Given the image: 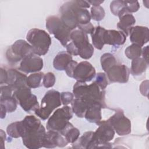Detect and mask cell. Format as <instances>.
<instances>
[{"label":"cell","mask_w":149,"mask_h":149,"mask_svg":"<svg viewBox=\"0 0 149 149\" xmlns=\"http://www.w3.org/2000/svg\"><path fill=\"white\" fill-rule=\"evenodd\" d=\"M22 121L24 130L22 137L23 144L30 149L43 147L46 131L40 119L34 115H27Z\"/></svg>","instance_id":"6da1fadb"},{"label":"cell","mask_w":149,"mask_h":149,"mask_svg":"<svg viewBox=\"0 0 149 149\" xmlns=\"http://www.w3.org/2000/svg\"><path fill=\"white\" fill-rule=\"evenodd\" d=\"M61 19L70 29L73 30L80 24L90 22L91 15L89 11L79 6L74 1L65 2L59 9Z\"/></svg>","instance_id":"7a4b0ae2"},{"label":"cell","mask_w":149,"mask_h":149,"mask_svg":"<svg viewBox=\"0 0 149 149\" xmlns=\"http://www.w3.org/2000/svg\"><path fill=\"white\" fill-rule=\"evenodd\" d=\"M73 94L76 98L87 102H97L102 108H108L105 102V91L101 90L95 81L88 85L86 82L77 81L73 87Z\"/></svg>","instance_id":"3957f363"},{"label":"cell","mask_w":149,"mask_h":149,"mask_svg":"<svg viewBox=\"0 0 149 149\" xmlns=\"http://www.w3.org/2000/svg\"><path fill=\"white\" fill-rule=\"evenodd\" d=\"M98 128L95 132L92 139L88 146V148H112L109 143L115 136V130L108 120H101L97 123Z\"/></svg>","instance_id":"277c9868"},{"label":"cell","mask_w":149,"mask_h":149,"mask_svg":"<svg viewBox=\"0 0 149 149\" xmlns=\"http://www.w3.org/2000/svg\"><path fill=\"white\" fill-rule=\"evenodd\" d=\"M26 40L31 45L35 55L42 56L45 55L51 44L49 34L44 30L33 28L27 33Z\"/></svg>","instance_id":"5b68a950"},{"label":"cell","mask_w":149,"mask_h":149,"mask_svg":"<svg viewBox=\"0 0 149 149\" xmlns=\"http://www.w3.org/2000/svg\"><path fill=\"white\" fill-rule=\"evenodd\" d=\"M46 28L50 34L54 36L61 44L66 47L70 39L72 30L68 27L61 20V18L54 15L49 16L46 19Z\"/></svg>","instance_id":"8992f818"},{"label":"cell","mask_w":149,"mask_h":149,"mask_svg":"<svg viewBox=\"0 0 149 149\" xmlns=\"http://www.w3.org/2000/svg\"><path fill=\"white\" fill-rule=\"evenodd\" d=\"M61 93L55 90H49L42 98L41 105L34 111L35 114L42 120H46L54 109L61 105Z\"/></svg>","instance_id":"52a82bcc"},{"label":"cell","mask_w":149,"mask_h":149,"mask_svg":"<svg viewBox=\"0 0 149 149\" xmlns=\"http://www.w3.org/2000/svg\"><path fill=\"white\" fill-rule=\"evenodd\" d=\"M73 111L68 105L58 108L49 117L47 123L48 130H55L61 133L68 125L69 120L73 117Z\"/></svg>","instance_id":"ba28073f"},{"label":"cell","mask_w":149,"mask_h":149,"mask_svg":"<svg viewBox=\"0 0 149 149\" xmlns=\"http://www.w3.org/2000/svg\"><path fill=\"white\" fill-rule=\"evenodd\" d=\"M70 39L78 50L79 55L84 59H88L92 57L94 49L91 44L89 42L88 36L86 33L76 29L72 31Z\"/></svg>","instance_id":"9c48e42d"},{"label":"cell","mask_w":149,"mask_h":149,"mask_svg":"<svg viewBox=\"0 0 149 149\" xmlns=\"http://www.w3.org/2000/svg\"><path fill=\"white\" fill-rule=\"evenodd\" d=\"M13 97L22 108L27 112L36 111L40 107L36 95L31 93V88L28 86L14 91Z\"/></svg>","instance_id":"30bf717a"},{"label":"cell","mask_w":149,"mask_h":149,"mask_svg":"<svg viewBox=\"0 0 149 149\" xmlns=\"http://www.w3.org/2000/svg\"><path fill=\"white\" fill-rule=\"evenodd\" d=\"M33 54H34L31 45L24 40H18L7 49L6 57L9 62L15 63Z\"/></svg>","instance_id":"8fae6325"},{"label":"cell","mask_w":149,"mask_h":149,"mask_svg":"<svg viewBox=\"0 0 149 149\" xmlns=\"http://www.w3.org/2000/svg\"><path fill=\"white\" fill-rule=\"evenodd\" d=\"M107 120L119 136H125L130 133L131 122L125 116L122 109H116L115 113Z\"/></svg>","instance_id":"7c38bea8"},{"label":"cell","mask_w":149,"mask_h":149,"mask_svg":"<svg viewBox=\"0 0 149 149\" xmlns=\"http://www.w3.org/2000/svg\"><path fill=\"white\" fill-rule=\"evenodd\" d=\"M96 74L94 67L87 61L77 63L74 69L72 78L77 81L88 82L91 81Z\"/></svg>","instance_id":"4fadbf2b"},{"label":"cell","mask_w":149,"mask_h":149,"mask_svg":"<svg viewBox=\"0 0 149 149\" xmlns=\"http://www.w3.org/2000/svg\"><path fill=\"white\" fill-rule=\"evenodd\" d=\"M130 73V70L127 66L118 63L111 66L105 72L109 83H127Z\"/></svg>","instance_id":"5bb4252c"},{"label":"cell","mask_w":149,"mask_h":149,"mask_svg":"<svg viewBox=\"0 0 149 149\" xmlns=\"http://www.w3.org/2000/svg\"><path fill=\"white\" fill-rule=\"evenodd\" d=\"M43 60L38 55L33 54L23 58L20 63L19 70L25 73L40 72L43 68Z\"/></svg>","instance_id":"9a60e30c"},{"label":"cell","mask_w":149,"mask_h":149,"mask_svg":"<svg viewBox=\"0 0 149 149\" xmlns=\"http://www.w3.org/2000/svg\"><path fill=\"white\" fill-rule=\"evenodd\" d=\"M27 76L19 70L13 68L8 69V81L6 84L13 91L24 86H27Z\"/></svg>","instance_id":"2e32d148"},{"label":"cell","mask_w":149,"mask_h":149,"mask_svg":"<svg viewBox=\"0 0 149 149\" xmlns=\"http://www.w3.org/2000/svg\"><path fill=\"white\" fill-rule=\"evenodd\" d=\"M130 40L132 44L141 47L148 42L149 30L147 27L142 26H133L129 31Z\"/></svg>","instance_id":"e0dca14e"},{"label":"cell","mask_w":149,"mask_h":149,"mask_svg":"<svg viewBox=\"0 0 149 149\" xmlns=\"http://www.w3.org/2000/svg\"><path fill=\"white\" fill-rule=\"evenodd\" d=\"M68 144L66 139L59 132L55 130H48L45 135L43 147L53 148L56 147H63Z\"/></svg>","instance_id":"ac0fdd59"},{"label":"cell","mask_w":149,"mask_h":149,"mask_svg":"<svg viewBox=\"0 0 149 149\" xmlns=\"http://www.w3.org/2000/svg\"><path fill=\"white\" fill-rule=\"evenodd\" d=\"M126 36L121 31L106 30L104 33L105 44L118 46L123 45L126 40Z\"/></svg>","instance_id":"d6986e66"},{"label":"cell","mask_w":149,"mask_h":149,"mask_svg":"<svg viewBox=\"0 0 149 149\" xmlns=\"http://www.w3.org/2000/svg\"><path fill=\"white\" fill-rule=\"evenodd\" d=\"M102 108L101 105L97 102H88L84 118L88 122L97 124L101 120Z\"/></svg>","instance_id":"ffe728a7"},{"label":"cell","mask_w":149,"mask_h":149,"mask_svg":"<svg viewBox=\"0 0 149 149\" xmlns=\"http://www.w3.org/2000/svg\"><path fill=\"white\" fill-rule=\"evenodd\" d=\"M118 17L119 21L117 24V27L127 36L130 29L136 23L135 17L132 13L128 12H125Z\"/></svg>","instance_id":"44dd1931"},{"label":"cell","mask_w":149,"mask_h":149,"mask_svg":"<svg viewBox=\"0 0 149 149\" xmlns=\"http://www.w3.org/2000/svg\"><path fill=\"white\" fill-rule=\"evenodd\" d=\"M72 60V56L66 51L58 53L53 61L54 68L58 70H65L68 63Z\"/></svg>","instance_id":"7402d4cb"},{"label":"cell","mask_w":149,"mask_h":149,"mask_svg":"<svg viewBox=\"0 0 149 149\" xmlns=\"http://www.w3.org/2000/svg\"><path fill=\"white\" fill-rule=\"evenodd\" d=\"M106 29L100 26H96L94 31L91 34L93 46L97 49L101 50L105 45L104 33Z\"/></svg>","instance_id":"603a6c76"},{"label":"cell","mask_w":149,"mask_h":149,"mask_svg":"<svg viewBox=\"0 0 149 149\" xmlns=\"http://www.w3.org/2000/svg\"><path fill=\"white\" fill-rule=\"evenodd\" d=\"M147 63L143 58H137L132 60L130 73L133 76H139L146 72L148 67Z\"/></svg>","instance_id":"cb8c5ba5"},{"label":"cell","mask_w":149,"mask_h":149,"mask_svg":"<svg viewBox=\"0 0 149 149\" xmlns=\"http://www.w3.org/2000/svg\"><path fill=\"white\" fill-rule=\"evenodd\" d=\"M88 102L80 98H75L71 102V108L73 112L78 118H84L87 110Z\"/></svg>","instance_id":"d4e9b609"},{"label":"cell","mask_w":149,"mask_h":149,"mask_svg":"<svg viewBox=\"0 0 149 149\" xmlns=\"http://www.w3.org/2000/svg\"><path fill=\"white\" fill-rule=\"evenodd\" d=\"M24 132V130L22 120L11 123L6 128L7 134L12 138L22 137Z\"/></svg>","instance_id":"484cf974"},{"label":"cell","mask_w":149,"mask_h":149,"mask_svg":"<svg viewBox=\"0 0 149 149\" xmlns=\"http://www.w3.org/2000/svg\"><path fill=\"white\" fill-rule=\"evenodd\" d=\"M65 137L68 143H74L80 136V131L69 122L65 130L61 133Z\"/></svg>","instance_id":"4316f807"},{"label":"cell","mask_w":149,"mask_h":149,"mask_svg":"<svg viewBox=\"0 0 149 149\" xmlns=\"http://www.w3.org/2000/svg\"><path fill=\"white\" fill-rule=\"evenodd\" d=\"M94 132L88 131L83 133V134L73 143V148H86L87 149L88 146L92 139Z\"/></svg>","instance_id":"83f0119b"},{"label":"cell","mask_w":149,"mask_h":149,"mask_svg":"<svg viewBox=\"0 0 149 149\" xmlns=\"http://www.w3.org/2000/svg\"><path fill=\"white\" fill-rule=\"evenodd\" d=\"M44 73L38 72L30 74L27 79V85L30 88H36L41 86L42 79H43Z\"/></svg>","instance_id":"f1b7e54d"},{"label":"cell","mask_w":149,"mask_h":149,"mask_svg":"<svg viewBox=\"0 0 149 149\" xmlns=\"http://www.w3.org/2000/svg\"><path fill=\"white\" fill-rule=\"evenodd\" d=\"M101 67L105 73L113 65L117 63V61L113 55L111 53H105L100 58Z\"/></svg>","instance_id":"f546056e"},{"label":"cell","mask_w":149,"mask_h":149,"mask_svg":"<svg viewBox=\"0 0 149 149\" xmlns=\"http://www.w3.org/2000/svg\"><path fill=\"white\" fill-rule=\"evenodd\" d=\"M110 10L113 15L118 16L127 12L126 10L125 1L120 0L112 1L110 3Z\"/></svg>","instance_id":"4dcf8cb0"},{"label":"cell","mask_w":149,"mask_h":149,"mask_svg":"<svg viewBox=\"0 0 149 149\" xmlns=\"http://www.w3.org/2000/svg\"><path fill=\"white\" fill-rule=\"evenodd\" d=\"M141 47L139 45L132 44L125 49V54L127 58L133 60L141 56Z\"/></svg>","instance_id":"1f68e13d"},{"label":"cell","mask_w":149,"mask_h":149,"mask_svg":"<svg viewBox=\"0 0 149 149\" xmlns=\"http://www.w3.org/2000/svg\"><path fill=\"white\" fill-rule=\"evenodd\" d=\"M1 104L3 105L7 111V112H13L17 108V102L16 100L12 96L6 97H0Z\"/></svg>","instance_id":"d6a6232c"},{"label":"cell","mask_w":149,"mask_h":149,"mask_svg":"<svg viewBox=\"0 0 149 149\" xmlns=\"http://www.w3.org/2000/svg\"><path fill=\"white\" fill-rule=\"evenodd\" d=\"M90 12L91 18H92L94 20L98 22L102 20L105 15V12L104 8L100 5L96 6H93L91 8Z\"/></svg>","instance_id":"836d02e7"},{"label":"cell","mask_w":149,"mask_h":149,"mask_svg":"<svg viewBox=\"0 0 149 149\" xmlns=\"http://www.w3.org/2000/svg\"><path fill=\"white\" fill-rule=\"evenodd\" d=\"M95 82L102 90H104V89L109 84L108 80L105 72L98 73L97 74Z\"/></svg>","instance_id":"e575fe53"},{"label":"cell","mask_w":149,"mask_h":149,"mask_svg":"<svg viewBox=\"0 0 149 149\" xmlns=\"http://www.w3.org/2000/svg\"><path fill=\"white\" fill-rule=\"evenodd\" d=\"M55 76L52 72L44 74L42 79V84L45 88H50L54 86L55 83Z\"/></svg>","instance_id":"d590c367"},{"label":"cell","mask_w":149,"mask_h":149,"mask_svg":"<svg viewBox=\"0 0 149 149\" xmlns=\"http://www.w3.org/2000/svg\"><path fill=\"white\" fill-rule=\"evenodd\" d=\"M126 10L127 12L132 13L136 12L140 9V5L137 1H124Z\"/></svg>","instance_id":"8d00e7d4"},{"label":"cell","mask_w":149,"mask_h":149,"mask_svg":"<svg viewBox=\"0 0 149 149\" xmlns=\"http://www.w3.org/2000/svg\"><path fill=\"white\" fill-rule=\"evenodd\" d=\"M74 97L73 94L70 92H62L61 93V100L62 104L63 105H68V104H71L74 99Z\"/></svg>","instance_id":"74e56055"},{"label":"cell","mask_w":149,"mask_h":149,"mask_svg":"<svg viewBox=\"0 0 149 149\" xmlns=\"http://www.w3.org/2000/svg\"><path fill=\"white\" fill-rule=\"evenodd\" d=\"M77 28L78 29H80V30L86 33L87 34H91L95 29L94 26L90 22L85 24H80L77 26Z\"/></svg>","instance_id":"f35d334b"},{"label":"cell","mask_w":149,"mask_h":149,"mask_svg":"<svg viewBox=\"0 0 149 149\" xmlns=\"http://www.w3.org/2000/svg\"><path fill=\"white\" fill-rule=\"evenodd\" d=\"M13 90L8 86L4 85L1 86V97H6L12 96Z\"/></svg>","instance_id":"ab89813d"},{"label":"cell","mask_w":149,"mask_h":149,"mask_svg":"<svg viewBox=\"0 0 149 149\" xmlns=\"http://www.w3.org/2000/svg\"><path fill=\"white\" fill-rule=\"evenodd\" d=\"M77 63V62L75 61H73V59L68 63V65H67V66L65 68V72L66 74L70 77L72 78V76H73V70L74 69V67L76 66V65Z\"/></svg>","instance_id":"60d3db41"},{"label":"cell","mask_w":149,"mask_h":149,"mask_svg":"<svg viewBox=\"0 0 149 149\" xmlns=\"http://www.w3.org/2000/svg\"><path fill=\"white\" fill-rule=\"evenodd\" d=\"M139 90L141 93V94L144 95L148 97V80H146L143 81L140 87H139Z\"/></svg>","instance_id":"b9f144b4"},{"label":"cell","mask_w":149,"mask_h":149,"mask_svg":"<svg viewBox=\"0 0 149 149\" xmlns=\"http://www.w3.org/2000/svg\"><path fill=\"white\" fill-rule=\"evenodd\" d=\"M66 48V52L69 53L70 55H74V56L79 55L78 50L72 42L68 44Z\"/></svg>","instance_id":"7bdbcfd3"},{"label":"cell","mask_w":149,"mask_h":149,"mask_svg":"<svg viewBox=\"0 0 149 149\" xmlns=\"http://www.w3.org/2000/svg\"><path fill=\"white\" fill-rule=\"evenodd\" d=\"M1 76H0V83L1 85L3 84H6L8 81V69L1 68Z\"/></svg>","instance_id":"ee69618b"},{"label":"cell","mask_w":149,"mask_h":149,"mask_svg":"<svg viewBox=\"0 0 149 149\" xmlns=\"http://www.w3.org/2000/svg\"><path fill=\"white\" fill-rule=\"evenodd\" d=\"M142 58L147 62L148 63V45L144 47L141 49V55Z\"/></svg>","instance_id":"f6af8a7d"},{"label":"cell","mask_w":149,"mask_h":149,"mask_svg":"<svg viewBox=\"0 0 149 149\" xmlns=\"http://www.w3.org/2000/svg\"><path fill=\"white\" fill-rule=\"evenodd\" d=\"M6 138V134L5 132L2 129H1V144L2 148H4V143H5Z\"/></svg>","instance_id":"bcb514c9"},{"label":"cell","mask_w":149,"mask_h":149,"mask_svg":"<svg viewBox=\"0 0 149 149\" xmlns=\"http://www.w3.org/2000/svg\"><path fill=\"white\" fill-rule=\"evenodd\" d=\"M7 111L5 107V106L1 104V118L3 119L6 116V113Z\"/></svg>","instance_id":"7dc6e473"},{"label":"cell","mask_w":149,"mask_h":149,"mask_svg":"<svg viewBox=\"0 0 149 149\" xmlns=\"http://www.w3.org/2000/svg\"><path fill=\"white\" fill-rule=\"evenodd\" d=\"M90 5H92L94 6H99L102 3L104 2V1H96V0H93V1H87Z\"/></svg>","instance_id":"c3c4849f"}]
</instances>
